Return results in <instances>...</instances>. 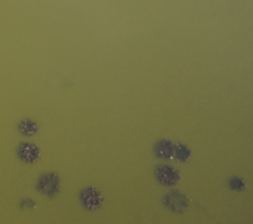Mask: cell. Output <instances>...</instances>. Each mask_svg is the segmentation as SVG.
I'll list each match as a JSON object with an SVG mask.
<instances>
[{
  "label": "cell",
  "instance_id": "30bf717a",
  "mask_svg": "<svg viewBox=\"0 0 253 224\" xmlns=\"http://www.w3.org/2000/svg\"><path fill=\"white\" fill-rule=\"evenodd\" d=\"M34 204H35L34 201L31 200L30 198H26L22 202V206H24V207H32V206H34Z\"/></svg>",
  "mask_w": 253,
  "mask_h": 224
},
{
  "label": "cell",
  "instance_id": "3957f363",
  "mask_svg": "<svg viewBox=\"0 0 253 224\" xmlns=\"http://www.w3.org/2000/svg\"><path fill=\"white\" fill-rule=\"evenodd\" d=\"M162 202L169 210L176 213H183L189 206L188 197L178 190H171L166 193Z\"/></svg>",
  "mask_w": 253,
  "mask_h": 224
},
{
  "label": "cell",
  "instance_id": "8992f818",
  "mask_svg": "<svg viewBox=\"0 0 253 224\" xmlns=\"http://www.w3.org/2000/svg\"><path fill=\"white\" fill-rule=\"evenodd\" d=\"M174 145H175V143H173L172 141L167 140V139L158 140L154 144V147H153L155 156L160 159L172 158L173 153H174Z\"/></svg>",
  "mask_w": 253,
  "mask_h": 224
},
{
  "label": "cell",
  "instance_id": "277c9868",
  "mask_svg": "<svg viewBox=\"0 0 253 224\" xmlns=\"http://www.w3.org/2000/svg\"><path fill=\"white\" fill-rule=\"evenodd\" d=\"M154 175L158 183L165 187H174L181 179L179 171L167 165L157 166L154 170Z\"/></svg>",
  "mask_w": 253,
  "mask_h": 224
},
{
  "label": "cell",
  "instance_id": "5b68a950",
  "mask_svg": "<svg viewBox=\"0 0 253 224\" xmlns=\"http://www.w3.org/2000/svg\"><path fill=\"white\" fill-rule=\"evenodd\" d=\"M18 157L25 163H35L41 155L40 148L32 143H22L17 149Z\"/></svg>",
  "mask_w": 253,
  "mask_h": 224
},
{
  "label": "cell",
  "instance_id": "9c48e42d",
  "mask_svg": "<svg viewBox=\"0 0 253 224\" xmlns=\"http://www.w3.org/2000/svg\"><path fill=\"white\" fill-rule=\"evenodd\" d=\"M228 185H229V187L232 189V190H237V191H240V190H243L245 188V184L243 182L242 179L238 178V177H232L229 179V182H228Z\"/></svg>",
  "mask_w": 253,
  "mask_h": 224
},
{
  "label": "cell",
  "instance_id": "7a4b0ae2",
  "mask_svg": "<svg viewBox=\"0 0 253 224\" xmlns=\"http://www.w3.org/2000/svg\"><path fill=\"white\" fill-rule=\"evenodd\" d=\"M79 200L86 210L95 211L102 206L104 197L97 188L88 187L80 191Z\"/></svg>",
  "mask_w": 253,
  "mask_h": 224
},
{
  "label": "cell",
  "instance_id": "6da1fadb",
  "mask_svg": "<svg viewBox=\"0 0 253 224\" xmlns=\"http://www.w3.org/2000/svg\"><path fill=\"white\" fill-rule=\"evenodd\" d=\"M37 190L45 196H55L60 187L59 177L56 173L48 172L42 174L36 184Z\"/></svg>",
  "mask_w": 253,
  "mask_h": 224
},
{
  "label": "cell",
  "instance_id": "52a82bcc",
  "mask_svg": "<svg viewBox=\"0 0 253 224\" xmlns=\"http://www.w3.org/2000/svg\"><path fill=\"white\" fill-rule=\"evenodd\" d=\"M19 130L23 135L32 136L39 131L38 123L31 119H24L19 124Z\"/></svg>",
  "mask_w": 253,
  "mask_h": 224
},
{
  "label": "cell",
  "instance_id": "ba28073f",
  "mask_svg": "<svg viewBox=\"0 0 253 224\" xmlns=\"http://www.w3.org/2000/svg\"><path fill=\"white\" fill-rule=\"evenodd\" d=\"M173 157L180 162H185L191 157V150L184 144L177 143L174 145Z\"/></svg>",
  "mask_w": 253,
  "mask_h": 224
}]
</instances>
